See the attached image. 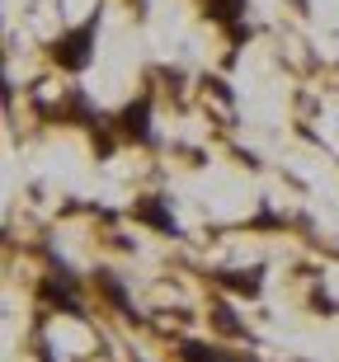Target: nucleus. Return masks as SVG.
<instances>
[{
    "label": "nucleus",
    "mask_w": 339,
    "mask_h": 362,
    "mask_svg": "<svg viewBox=\"0 0 339 362\" xmlns=\"http://www.w3.org/2000/svg\"><path fill=\"white\" fill-rule=\"evenodd\" d=\"M311 310H321V315H339V301L326 292V287H321V282L311 287Z\"/></svg>",
    "instance_id": "9b49d317"
},
{
    "label": "nucleus",
    "mask_w": 339,
    "mask_h": 362,
    "mask_svg": "<svg viewBox=\"0 0 339 362\" xmlns=\"http://www.w3.org/2000/svg\"><path fill=\"white\" fill-rule=\"evenodd\" d=\"M179 362H259L255 353H231L222 344H207V339H175Z\"/></svg>",
    "instance_id": "0eeeda50"
},
{
    "label": "nucleus",
    "mask_w": 339,
    "mask_h": 362,
    "mask_svg": "<svg viewBox=\"0 0 339 362\" xmlns=\"http://www.w3.org/2000/svg\"><path fill=\"white\" fill-rule=\"evenodd\" d=\"M207 320L217 325L222 334H231V339H250V329H245V325H241V315H236V306H231L226 296H217V301L207 306Z\"/></svg>",
    "instance_id": "9d476101"
},
{
    "label": "nucleus",
    "mask_w": 339,
    "mask_h": 362,
    "mask_svg": "<svg viewBox=\"0 0 339 362\" xmlns=\"http://www.w3.org/2000/svg\"><path fill=\"white\" fill-rule=\"evenodd\" d=\"M132 5H137V10H146V5H151V0H132Z\"/></svg>",
    "instance_id": "f8f14e48"
},
{
    "label": "nucleus",
    "mask_w": 339,
    "mask_h": 362,
    "mask_svg": "<svg viewBox=\"0 0 339 362\" xmlns=\"http://www.w3.org/2000/svg\"><path fill=\"white\" fill-rule=\"evenodd\" d=\"M90 278H95V292L104 296L113 310H118L122 320H142V315H137V306H132V296H127V282H122L113 269H95Z\"/></svg>",
    "instance_id": "6e6552de"
},
{
    "label": "nucleus",
    "mask_w": 339,
    "mask_h": 362,
    "mask_svg": "<svg viewBox=\"0 0 339 362\" xmlns=\"http://www.w3.org/2000/svg\"><path fill=\"white\" fill-rule=\"evenodd\" d=\"M245 10H250V0H203V19L217 24L222 33L236 28V24H245Z\"/></svg>",
    "instance_id": "1a4fd4ad"
},
{
    "label": "nucleus",
    "mask_w": 339,
    "mask_h": 362,
    "mask_svg": "<svg viewBox=\"0 0 339 362\" xmlns=\"http://www.w3.org/2000/svg\"><path fill=\"white\" fill-rule=\"evenodd\" d=\"M47 118H57L62 127H85V132H95V127H104L113 113H104L81 85H71V90L57 99V108H47Z\"/></svg>",
    "instance_id": "39448f33"
},
{
    "label": "nucleus",
    "mask_w": 339,
    "mask_h": 362,
    "mask_svg": "<svg viewBox=\"0 0 339 362\" xmlns=\"http://www.w3.org/2000/svg\"><path fill=\"white\" fill-rule=\"evenodd\" d=\"M99 24H104V14L95 10L85 24L62 28V33L47 42V62H52L57 71H67V76H81V71H90V62H95V47H99Z\"/></svg>",
    "instance_id": "f257e3e1"
},
{
    "label": "nucleus",
    "mask_w": 339,
    "mask_h": 362,
    "mask_svg": "<svg viewBox=\"0 0 339 362\" xmlns=\"http://www.w3.org/2000/svg\"><path fill=\"white\" fill-rule=\"evenodd\" d=\"M264 264H250V269H212L207 278H212V287H222V292L231 296H250L255 301L259 292H264Z\"/></svg>",
    "instance_id": "423d86ee"
},
{
    "label": "nucleus",
    "mask_w": 339,
    "mask_h": 362,
    "mask_svg": "<svg viewBox=\"0 0 339 362\" xmlns=\"http://www.w3.org/2000/svg\"><path fill=\"white\" fill-rule=\"evenodd\" d=\"M127 216H132L137 226L165 235V240H184V226H179V216H175V202L165 198V193H142V198L127 207Z\"/></svg>",
    "instance_id": "20e7f679"
},
{
    "label": "nucleus",
    "mask_w": 339,
    "mask_h": 362,
    "mask_svg": "<svg viewBox=\"0 0 339 362\" xmlns=\"http://www.w3.org/2000/svg\"><path fill=\"white\" fill-rule=\"evenodd\" d=\"M47 264H52V273L38 278V306L42 310H62V315H76V320H90L85 296H81V278L67 269V259H57L52 245H47Z\"/></svg>",
    "instance_id": "f03ea898"
},
{
    "label": "nucleus",
    "mask_w": 339,
    "mask_h": 362,
    "mask_svg": "<svg viewBox=\"0 0 339 362\" xmlns=\"http://www.w3.org/2000/svg\"><path fill=\"white\" fill-rule=\"evenodd\" d=\"M113 127L127 146H156V94H137L113 113Z\"/></svg>",
    "instance_id": "7ed1b4c3"
},
{
    "label": "nucleus",
    "mask_w": 339,
    "mask_h": 362,
    "mask_svg": "<svg viewBox=\"0 0 339 362\" xmlns=\"http://www.w3.org/2000/svg\"><path fill=\"white\" fill-rule=\"evenodd\" d=\"M132 362H137V358H132Z\"/></svg>",
    "instance_id": "ddd939ff"
}]
</instances>
